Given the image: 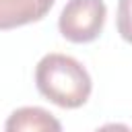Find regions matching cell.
<instances>
[{
    "label": "cell",
    "instance_id": "1",
    "mask_svg": "<svg viewBox=\"0 0 132 132\" xmlns=\"http://www.w3.org/2000/svg\"><path fill=\"white\" fill-rule=\"evenodd\" d=\"M35 85L52 103L74 109L87 103L91 95V76L87 68L66 54H47L37 62Z\"/></svg>",
    "mask_w": 132,
    "mask_h": 132
},
{
    "label": "cell",
    "instance_id": "2",
    "mask_svg": "<svg viewBox=\"0 0 132 132\" xmlns=\"http://www.w3.org/2000/svg\"><path fill=\"white\" fill-rule=\"evenodd\" d=\"M107 8L103 0H68L60 12L58 29L72 43H87L99 37Z\"/></svg>",
    "mask_w": 132,
    "mask_h": 132
},
{
    "label": "cell",
    "instance_id": "3",
    "mask_svg": "<svg viewBox=\"0 0 132 132\" xmlns=\"http://www.w3.org/2000/svg\"><path fill=\"white\" fill-rule=\"evenodd\" d=\"M56 0H0V29L35 23L47 14Z\"/></svg>",
    "mask_w": 132,
    "mask_h": 132
},
{
    "label": "cell",
    "instance_id": "4",
    "mask_svg": "<svg viewBox=\"0 0 132 132\" xmlns=\"http://www.w3.org/2000/svg\"><path fill=\"white\" fill-rule=\"evenodd\" d=\"M4 132H62V124L47 109L27 105L8 116Z\"/></svg>",
    "mask_w": 132,
    "mask_h": 132
},
{
    "label": "cell",
    "instance_id": "5",
    "mask_svg": "<svg viewBox=\"0 0 132 132\" xmlns=\"http://www.w3.org/2000/svg\"><path fill=\"white\" fill-rule=\"evenodd\" d=\"M118 33L132 43V0H118Z\"/></svg>",
    "mask_w": 132,
    "mask_h": 132
},
{
    "label": "cell",
    "instance_id": "6",
    "mask_svg": "<svg viewBox=\"0 0 132 132\" xmlns=\"http://www.w3.org/2000/svg\"><path fill=\"white\" fill-rule=\"evenodd\" d=\"M95 132H132V128L126 126V124H120V122H111V124H105V126L97 128Z\"/></svg>",
    "mask_w": 132,
    "mask_h": 132
}]
</instances>
